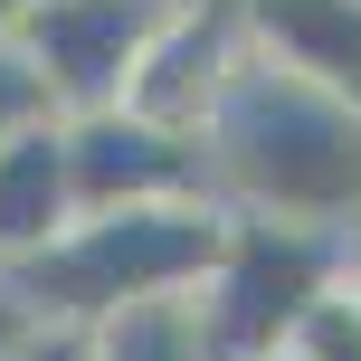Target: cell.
<instances>
[{"instance_id":"4fadbf2b","label":"cell","mask_w":361,"mask_h":361,"mask_svg":"<svg viewBox=\"0 0 361 361\" xmlns=\"http://www.w3.org/2000/svg\"><path fill=\"white\" fill-rule=\"evenodd\" d=\"M0 10H38V0H0Z\"/></svg>"},{"instance_id":"52a82bcc","label":"cell","mask_w":361,"mask_h":361,"mask_svg":"<svg viewBox=\"0 0 361 361\" xmlns=\"http://www.w3.org/2000/svg\"><path fill=\"white\" fill-rule=\"evenodd\" d=\"M238 38L276 67L314 76L324 95L361 105V0H228Z\"/></svg>"},{"instance_id":"7a4b0ae2","label":"cell","mask_w":361,"mask_h":361,"mask_svg":"<svg viewBox=\"0 0 361 361\" xmlns=\"http://www.w3.org/2000/svg\"><path fill=\"white\" fill-rule=\"evenodd\" d=\"M219 228L228 209L219 200H133V209H76L67 228L38 257L0 267V295H10L29 324H114L133 305H162V295H190L219 257Z\"/></svg>"},{"instance_id":"5b68a950","label":"cell","mask_w":361,"mask_h":361,"mask_svg":"<svg viewBox=\"0 0 361 361\" xmlns=\"http://www.w3.org/2000/svg\"><path fill=\"white\" fill-rule=\"evenodd\" d=\"M57 133H67V190H76V209H133V200H209L200 133L143 124L133 105L57 114Z\"/></svg>"},{"instance_id":"7c38bea8","label":"cell","mask_w":361,"mask_h":361,"mask_svg":"<svg viewBox=\"0 0 361 361\" xmlns=\"http://www.w3.org/2000/svg\"><path fill=\"white\" fill-rule=\"evenodd\" d=\"M0 361H95V343L76 324H19L10 343H0Z\"/></svg>"},{"instance_id":"9c48e42d","label":"cell","mask_w":361,"mask_h":361,"mask_svg":"<svg viewBox=\"0 0 361 361\" xmlns=\"http://www.w3.org/2000/svg\"><path fill=\"white\" fill-rule=\"evenodd\" d=\"M86 343H95V361H228V352L209 343V324H200L190 295L133 305V314H114V324H95Z\"/></svg>"},{"instance_id":"30bf717a","label":"cell","mask_w":361,"mask_h":361,"mask_svg":"<svg viewBox=\"0 0 361 361\" xmlns=\"http://www.w3.org/2000/svg\"><path fill=\"white\" fill-rule=\"evenodd\" d=\"M286 361H361V267L286 333Z\"/></svg>"},{"instance_id":"5bb4252c","label":"cell","mask_w":361,"mask_h":361,"mask_svg":"<svg viewBox=\"0 0 361 361\" xmlns=\"http://www.w3.org/2000/svg\"><path fill=\"white\" fill-rule=\"evenodd\" d=\"M352 267H361V228H352Z\"/></svg>"},{"instance_id":"ba28073f","label":"cell","mask_w":361,"mask_h":361,"mask_svg":"<svg viewBox=\"0 0 361 361\" xmlns=\"http://www.w3.org/2000/svg\"><path fill=\"white\" fill-rule=\"evenodd\" d=\"M67 219H76V190H67V133H57V114H38L29 133H10V143H0V267L38 257Z\"/></svg>"},{"instance_id":"8992f818","label":"cell","mask_w":361,"mask_h":361,"mask_svg":"<svg viewBox=\"0 0 361 361\" xmlns=\"http://www.w3.org/2000/svg\"><path fill=\"white\" fill-rule=\"evenodd\" d=\"M238 10L228 0H171V19L152 29V48L133 57V86H124V105L143 114V124H171V133H200L209 124V105H219V86H228V67H238Z\"/></svg>"},{"instance_id":"3957f363","label":"cell","mask_w":361,"mask_h":361,"mask_svg":"<svg viewBox=\"0 0 361 361\" xmlns=\"http://www.w3.org/2000/svg\"><path fill=\"white\" fill-rule=\"evenodd\" d=\"M352 276V238L343 228H305V219H247L228 209L209 276L190 286L200 324L228 361H276L286 333Z\"/></svg>"},{"instance_id":"8fae6325","label":"cell","mask_w":361,"mask_h":361,"mask_svg":"<svg viewBox=\"0 0 361 361\" xmlns=\"http://www.w3.org/2000/svg\"><path fill=\"white\" fill-rule=\"evenodd\" d=\"M38 114H57V105H48V86H38V67L19 57V38L0 29V143H10V133H29Z\"/></svg>"},{"instance_id":"277c9868","label":"cell","mask_w":361,"mask_h":361,"mask_svg":"<svg viewBox=\"0 0 361 361\" xmlns=\"http://www.w3.org/2000/svg\"><path fill=\"white\" fill-rule=\"evenodd\" d=\"M162 19L171 0H38V10H0V29L19 38L57 114H95V105H124L133 57L152 48Z\"/></svg>"},{"instance_id":"6da1fadb","label":"cell","mask_w":361,"mask_h":361,"mask_svg":"<svg viewBox=\"0 0 361 361\" xmlns=\"http://www.w3.org/2000/svg\"><path fill=\"white\" fill-rule=\"evenodd\" d=\"M209 200L247 219H305V228H361V105L324 95L314 76L238 48L209 124H200Z\"/></svg>"},{"instance_id":"9a60e30c","label":"cell","mask_w":361,"mask_h":361,"mask_svg":"<svg viewBox=\"0 0 361 361\" xmlns=\"http://www.w3.org/2000/svg\"><path fill=\"white\" fill-rule=\"evenodd\" d=\"M276 361H286V352H276Z\"/></svg>"}]
</instances>
